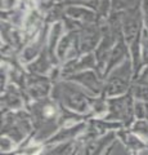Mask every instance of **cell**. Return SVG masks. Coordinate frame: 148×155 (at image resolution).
<instances>
[{"label": "cell", "instance_id": "1", "mask_svg": "<svg viewBox=\"0 0 148 155\" xmlns=\"http://www.w3.org/2000/svg\"><path fill=\"white\" fill-rule=\"evenodd\" d=\"M53 96L57 98L61 97L63 105L67 106L68 110L76 111V113H87L92 105L90 100L85 96L84 92H81L72 85L65 87V84H59L53 91Z\"/></svg>", "mask_w": 148, "mask_h": 155}, {"label": "cell", "instance_id": "2", "mask_svg": "<svg viewBox=\"0 0 148 155\" xmlns=\"http://www.w3.org/2000/svg\"><path fill=\"white\" fill-rule=\"evenodd\" d=\"M130 79V64L125 61L112 72L107 83V96H120L128 91Z\"/></svg>", "mask_w": 148, "mask_h": 155}, {"label": "cell", "instance_id": "3", "mask_svg": "<svg viewBox=\"0 0 148 155\" xmlns=\"http://www.w3.org/2000/svg\"><path fill=\"white\" fill-rule=\"evenodd\" d=\"M109 115L107 120L120 119L124 120L131 116V100L130 97H120V98H111L108 101Z\"/></svg>", "mask_w": 148, "mask_h": 155}, {"label": "cell", "instance_id": "4", "mask_svg": "<svg viewBox=\"0 0 148 155\" xmlns=\"http://www.w3.org/2000/svg\"><path fill=\"white\" fill-rule=\"evenodd\" d=\"M85 129L84 123H79L75 125H67V127L61 128L58 132L54 133V136L52 138H49V141H46L45 143H59V142H68L72 141V138H75L79 133H81Z\"/></svg>", "mask_w": 148, "mask_h": 155}, {"label": "cell", "instance_id": "5", "mask_svg": "<svg viewBox=\"0 0 148 155\" xmlns=\"http://www.w3.org/2000/svg\"><path fill=\"white\" fill-rule=\"evenodd\" d=\"M75 80H77L79 83H81L83 85H85L88 89H92L94 93H99L102 85L99 83L97 75L92 71H87V72H81V74L74 76Z\"/></svg>", "mask_w": 148, "mask_h": 155}, {"label": "cell", "instance_id": "6", "mask_svg": "<svg viewBox=\"0 0 148 155\" xmlns=\"http://www.w3.org/2000/svg\"><path fill=\"white\" fill-rule=\"evenodd\" d=\"M138 17L135 16L134 11L128 12V16L124 17V31H125L126 40L130 41L134 36H138Z\"/></svg>", "mask_w": 148, "mask_h": 155}, {"label": "cell", "instance_id": "7", "mask_svg": "<svg viewBox=\"0 0 148 155\" xmlns=\"http://www.w3.org/2000/svg\"><path fill=\"white\" fill-rule=\"evenodd\" d=\"M97 36H98V32L95 31V28L93 27L87 28L83 34V38H81V44H80L81 51L83 52L92 51L95 47V44H97V39H98Z\"/></svg>", "mask_w": 148, "mask_h": 155}, {"label": "cell", "instance_id": "8", "mask_svg": "<svg viewBox=\"0 0 148 155\" xmlns=\"http://www.w3.org/2000/svg\"><path fill=\"white\" fill-rule=\"evenodd\" d=\"M30 94L31 97H34L35 100H41L48 94L49 92V85L45 81V79H40V80H35L34 84L30 85Z\"/></svg>", "mask_w": 148, "mask_h": 155}, {"label": "cell", "instance_id": "9", "mask_svg": "<svg viewBox=\"0 0 148 155\" xmlns=\"http://www.w3.org/2000/svg\"><path fill=\"white\" fill-rule=\"evenodd\" d=\"M118 136H120V138L124 141V143H125L128 147L133 149V150H137L138 151V150L146 147L144 142H143L139 137H137L135 134H133V133H129V132H125V130H124V132L118 133Z\"/></svg>", "mask_w": 148, "mask_h": 155}, {"label": "cell", "instance_id": "10", "mask_svg": "<svg viewBox=\"0 0 148 155\" xmlns=\"http://www.w3.org/2000/svg\"><path fill=\"white\" fill-rule=\"evenodd\" d=\"M112 41H113V36L111 34H108V35H106V38L102 40L101 45L98 48L97 57H98V61L101 65H103L107 60V56H108V52H109V45L112 44Z\"/></svg>", "mask_w": 148, "mask_h": 155}, {"label": "cell", "instance_id": "11", "mask_svg": "<svg viewBox=\"0 0 148 155\" xmlns=\"http://www.w3.org/2000/svg\"><path fill=\"white\" fill-rule=\"evenodd\" d=\"M67 14L71 17H74V18H83V19H85V21H94L93 12L88 11V9L71 7V8L67 9Z\"/></svg>", "mask_w": 148, "mask_h": 155}, {"label": "cell", "instance_id": "12", "mask_svg": "<svg viewBox=\"0 0 148 155\" xmlns=\"http://www.w3.org/2000/svg\"><path fill=\"white\" fill-rule=\"evenodd\" d=\"M125 52H126V47L124 45V43L122 41H120L117 44V47H116V49L113 51V53H112V57H111V61H109V65H108V70L107 71H109L112 69V66L115 65V64H117L118 61L121 60V56H124L125 54Z\"/></svg>", "mask_w": 148, "mask_h": 155}, {"label": "cell", "instance_id": "13", "mask_svg": "<svg viewBox=\"0 0 148 155\" xmlns=\"http://www.w3.org/2000/svg\"><path fill=\"white\" fill-rule=\"evenodd\" d=\"M4 105L9 109H18L22 106V101L20 100L17 93H8L5 97H4Z\"/></svg>", "mask_w": 148, "mask_h": 155}, {"label": "cell", "instance_id": "14", "mask_svg": "<svg viewBox=\"0 0 148 155\" xmlns=\"http://www.w3.org/2000/svg\"><path fill=\"white\" fill-rule=\"evenodd\" d=\"M74 36H71V35H67V36H65L63 39L61 40L59 43V48H58V56L61 60H63V57L66 56V53H67L68 49H71V43L74 41Z\"/></svg>", "mask_w": 148, "mask_h": 155}, {"label": "cell", "instance_id": "15", "mask_svg": "<svg viewBox=\"0 0 148 155\" xmlns=\"http://www.w3.org/2000/svg\"><path fill=\"white\" fill-rule=\"evenodd\" d=\"M48 69H49V62H48L45 56H41L40 60L36 61L35 64H32L31 67H30L31 71H35V72H37V74H43V72L48 71Z\"/></svg>", "mask_w": 148, "mask_h": 155}, {"label": "cell", "instance_id": "16", "mask_svg": "<svg viewBox=\"0 0 148 155\" xmlns=\"http://www.w3.org/2000/svg\"><path fill=\"white\" fill-rule=\"evenodd\" d=\"M134 94H135L137 98L148 101V83L147 81H144V83H138L135 85Z\"/></svg>", "mask_w": 148, "mask_h": 155}, {"label": "cell", "instance_id": "17", "mask_svg": "<svg viewBox=\"0 0 148 155\" xmlns=\"http://www.w3.org/2000/svg\"><path fill=\"white\" fill-rule=\"evenodd\" d=\"M61 28H62V25L61 23H55L53 30H52V34H50V41H49V51H50V56L53 57V48L55 45V41L58 39V34L61 32Z\"/></svg>", "mask_w": 148, "mask_h": 155}, {"label": "cell", "instance_id": "18", "mask_svg": "<svg viewBox=\"0 0 148 155\" xmlns=\"http://www.w3.org/2000/svg\"><path fill=\"white\" fill-rule=\"evenodd\" d=\"M14 145H16V142H14L12 138L7 137V136H3L2 137V151H3V154H8V153H11L12 150H14Z\"/></svg>", "mask_w": 148, "mask_h": 155}, {"label": "cell", "instance_id": "19", "mask_svg": "<svg viewBox=\"0 0 148 155\" xmlns=\"http://www.w3.org/2000/svg\"><path fill=\"white\" fill-rule=\"evenodd\" d=\"M70 3H76V4H83V5H90L95 7L98 5V0H68Z\"/></svg>", "mask_w": 148, "mask_h": 155}, {"label": "cell", "instance_id": "20", "mask_svg": "<svg viewBox=\"0 0 148 155\" xmlns=\"http://www.w3.org/2000/svg\"><path fill=\"white\" fill-rule=\"evenodd\" d=\"M142 57H143V60H144L146 62L148 61V39H144L142 43Z\"/></svg>", "mask_w": 148, "mask_h": 155}]
</instances>
